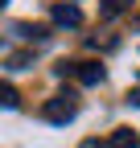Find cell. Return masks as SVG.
<instances>
[{
    "label": "cell",
    "mask_w": 140,
    "mask_h": 148,
    "mask_svg": "<svg viewBox=\"0 0 140 148\" xmlns=\"http://www.w3.org/2000/svg\"><path fill=\"white\" fill-rule=\"evenodd\" d=\"M74 115H78V95L74 90H62V95H54L45 103V119L49 123H70Z\"/></svg>",
    "instance_id": "1"
},
{
    "label": "cell",
    "mask_w": 140,
    "mask_h": 148,
    "mask_svg": "<svg viewBox=\"0 0 140 148\" xmlns=\"http://www.w3.org/2000/svg\"><path fill=\"white\" fill-rule=\"evenodd\" d=\"M74 78H78L82 86H99V82H103V66H99V62H74Z\"/></svg>",
    "instance_id": "2"
},
{
    "label": "cell",
    "mask_w": 140,
    "mask_h": 148,
    "mask_svg": "<svg viewBox=\"0 0 140 148\" xmlns=\"http://www.w3.org/2000/svg\"><path fill=\"white\" fill-rule=\"evenodd\" d=\"M8 33L29 37V41H45V37H49V29H45V25H29V21H12V25H8Z\"/></svg>",
    "instance_id": "3"
},
{
    "label": "cell",
    "mask_w": 140,
    "mask_h": 148,
    "mask_svg": "<svg viewBox=\"0 0 140 148\" xmlns=\"http://www.w3.org/2000/svg\"><path fill=\"white\" fill-rule=\"evenodd\" d=\"M54 25H70V29H78L82 25V12L74 4H54Z\"/></svg>",
    "instance_id": "4"
},
{
    "label": "cell",
    "mask_w": 140,
    "mask_h": 148,
    "mask_svg": "<svg viewBox=\"0 0 140 148\" xmlns=\"http://www.w3.org/2000/svg\"><path fill=\"white\" fill-rule=\"evenodd\" d=\"M107 148H140V136L132 132V127H115L111 140H107Z\"/></svg>",
    "instance_id": "5"
},
{
    "label": "cell",
    "mask_w": 140,
    "mask_h": 148,
    "mask_svg": "<svg viewBox=\"0 0 140 148\" xmlns=\"http://www.w3.org/2000/svg\"><path fill=\"white\" fill-rule=\"evenodd\" d=\"M128 8H132V0H99V16H119Z\"/></svg>",
    "instance_id": "6"
},
{
    "label": "cell",
    "mask_w": 140,
    "mask_h": 148,
    "mask_svg": "<svg viewBox=\"0 0 140 148\" xmlns=\"http://www.w3.org/2000/svg\"><path fill=\"white\" fill-rule=\"evenodd\" d=\"M4 66H8V70H29V66H33V53H8Z\"/></svg>",
    "instance_id": "7"
},
{
    "label": "cell",
    "mask_w": 140,
    "mask_h": 148,
    "mask_svg": "<svg viewBox=\"0 0 140 148\" xmlns=\"http://www.w3.org/2000/svg\"><path fill=\"white\" fill-rule=\"evenodd\" d=\"M0 103H4L8 111H12L16 103H21V95H16V86H12V82H4V86H0Z\"/></svg>",
    "instance_id": "8"
},
{
    "label": "cell",
    "mask_w": 140,
    "mask_h": 148,
    "mask_svg": "<svg viewBox=\"0 0 140 148\" xmlns=\"http://www.w3.org/2000/svg\"><path fill=\"white\" fill-rule=\"evenodd\" d=\"M78 148H107V144H99V140H82Z\"/></svg>",
    "instance_id": "9"
},
{
    "label": "cell",
    "mask_w": 140,
    "mask_h": 148,
    "mask_svg": "<svg viewBox=\"0 0 140 148\" xmlns=\"http://www.w3.org/2000/svg\"><path fill=\"white\" fill-rule=\"evenodd\" d=\"M128 103H136V107H140V90H132V95H128Z\"/></svg>",
    "instance_id": "10"
},
{
    "label": "cell",
    "mask_w": 140,
    "mask_h": 148,
    "mask_svg": "<svg viewBox=\"0 0 140 148\" xmlns=\"http://www.w3.org/2000/svg\"><path fill=\"white\" fill-rule=\"evenodd\" d=\"M136 29H140V21H136Z\"/></svg>",
    "instance_id": "11"
}]
</instances>
